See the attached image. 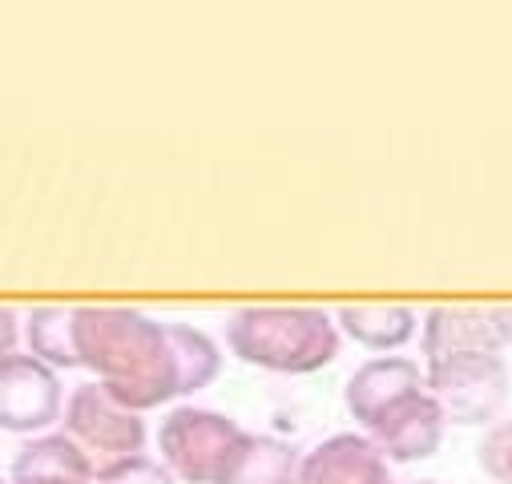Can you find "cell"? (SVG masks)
<instances>
[{
	"mask_svg": "<svg viewBox=\"0 0 512 484\" xmlns=\"http://www.w3.org/2000/svg\"><path fill=\"white\" fill-rule=\"evenodd\" d=\"M81 368L130 412H154L182 396L170 323L138 307H73Z\"/></svg>",
	"mask_w": 512,
	"mask_h": 484,
	"instance_id": "obj_1",
	"label": "cell"
},
{
	"mask_svg": "<svg viewBox=\"0 0 512 484\" xmlns=\"http://www.w3.org/2000/svg\"><path fill=\"white\" fill-rule=\"evenodd\" d=\"M226 347L275 376H311L339 355V323L323 307H238L226 315Z\"/></svg>",
	"mask_w": 512,
	"mask_h": 484,
	"instance_id": "obj_2",
	"label": "cell"
},
{
	"mask_svg": "<svg viewBox=\"0 0 512 484\" xmlns=\"http://www.w3.org/2000/svg\"><path fill=\"white\" fill-rule=\"evenodd\" d=\"M246 440L250 432L238 420L214 408H194V404L174 408L158 428L162 464L182 484H222L234 460L242 456Z\"/></svg>",
	"mask_w": 512,
	"mask_h": 484,
	"instance_id": "obj_3",
	"label": "cell"
},
{
	"mask_svg": "<svg viewBox=\"0 0 512 484\" xmlns=\"http://www.w3.org/2000/svg\"><path fill=\"white\" fill-rule=\"evenodd\" d=\"M428 392L444 408L448 424L456 428H492L504 420L508 396H512V372L504 355H476L428 368Z\"/></svg>",
	"mask_w": 512,
	"mask_h": 484,
	"instance_id": "obj_4",
	"label": "cell"
},
{
	"mask_svg": "<svg viewBox=\"0 0 512 484\" xmlns=\"http://www.w3.org/2000/svg\"><path fill=\"white\" fill-rule=\"evenodd\" d=\"M61 424H65V436L77 440L85 452H97L101 464L121 460V456H138L146 448L142 412H130L125 404H117L105 392V384H81L65 400Z\"/></svg>",
	"mask_w": 512,
	"mask_h": 484,
	"instance_id": "obj_5",
	"label": "cell"
},
{
	"mask_svg": "<svg viewBox=\"0 0 512 484\" xmlns=\"http://www.w3.org/2000/svg\"><path fill=\"white\" fill-rule=\"evenodd\" d=\"M65 416L61 380L49 363L29 351H13L0 359V428L5 432H45Z\"/></svg>",
	"mask_w": 512,
	"mask_h": 484,
	"instance_id": "obj_6",
	"label": "cell"
},
{
	"mask_svg": "<svg viewBox=\"0 0 512 484\" xmlns=\"http://www.w3.org/2000/svg\"><path fill=\"white\" fill-rule=\"evenodd\" d=\"M424 388H428V376H424V368L416 359H408V355H375V359L363 363V368L351 372V380L343 388V404L355 416V424L363 432H371L392 408H400L404 400L420 396Z\"/></svg>",
	"mask_w": 512,
	"mask_h": 484,
	"instance_id": "obj_7",
	"label": "cell"
},
{
	"mask_svg": "<svg viewBox=\"0 0 512 484\" xmlns=\"http://www.w3.org/2000/svg\"><path fill=\"white\" fill-rule=\"evenodd\" d=\"M420 351L428 368L456 359H476V355H504V339L488 315V307H432L420 319Z\"/></svg>",
	"mask_w": 512,
	"mask_h": 484,
	"instance_id": "obj_8",
	"label": "cell"
},
{
	"mask_svg": "<svg viewBox=\"0 0 512 484\" xmlns=\"http://www.w3.org/2000/svg\"><path fill=\"white\" fill-rule=\"evenodd\" d=\"M299 484H396V480H392V460L375 448L367 432H335L303 456Z\"/></svg>",
	"mask_w": 512,
	"mask_h": 484,
	"instance_id": "obj_9",
	"label": "cell"
},
{
	"mask_svg": "<svg viewBox=\"0 0 512 484\" xmlns=\"http://www.w3.org/2000/svg\"><path fill=\"white\" fill-rule=\"evenodd\" d=\"M444 432H448V416L436 404V396L424 388L420 396H412L400 408H392L367 436L375 440V448L392 464H420V460L440 452Z\"/></svg>",
	"mask_w": 512,
	"mask_h": 484,
	"instance_id": "obj_10",
	"label": "cell"
},
{
	"mask_svg": "<svg viewBox=\"0 0 512 484\" xmlns=\"http://www.w3.org/2000/svg\"><path fill=\"white\" fill-rule=\"evenodd\" d=\"M93 456L65 432L33 436L13 460V484H93Z\"/></svg>",
	"mask_w": 512,
	"mask_h": 484,
	"instance_id": "obj_11",
	"label": "cell"
},
{
	"mask_svg": "<svg viewBox=\"0 0 512 484\" xmlns=\"http://www.w3.org/2000/svg\"><path fill=\"white\" fill-rule=\"evenodd\" d=\"M335 323L351 343L367 351H400L416 335L420 315L404 303H343Z\"/></svg>",
	"mask_w": 512,
	"mask_h": 484,
	"instance_id": "obj_12",
	"label": "cell"
},
{
	"mask_svg": "<svg viewBox=\"0 0 512 484\" xmlns=\"http://www.w3.org/2000/svg\"><path fill=\"white\" fill-rule=\"evenodd\" d=\"M299 448L279 436H254L246 440L242 456L234 460L222 484H299Z\"/></svg>",
	"mask_w": 512,
	"mask_h": 484,
	"instance_id": "obj_13",
	"label": "cell"
},
{
	"mask_svg": "<svg viewBox=\"0 0 512 484\" xmlns=\"http://www.w3.org/2000/svg\"><path fill=\"white\" fill-rule=\"evenodd\" d=\"M25 335H29V355H37L41 363H49L53 372L81 368L77 335H73V307H57V303L33 307L29 311V323H25Z\"/></svg>",
	"mask_w": 512,
	"mask_h": 484,
	"instance_id": "obj_14",
	"label": "cell"
},
{
	"mask_svg": "<svg viewBox=\"0 0 512 484\" xmlns=\"http://www.w3.org/2000/svg\"><path fill=\"white\" fill-rule=\"evenodd\" d=\"M170 339H174V351H178V368H182V396H194L202 388H210L222 372V351L218 343L190 327V323H170Z\"/></svg>",
	"mask_w": 512,
	"mask_h": 484,
	"instance_id": "obj_15",
	"label": "cell"
},
{
	"mask_svg": "<svg viewBox=\"0 0 512 484\" xmlns=\"http://www.w3.org/2000/svg\"><path fill=\"white\" fill-rule=\"evenodd\" d=\"M93 484H178V476L162 460L138 452V456H121V460L97 464V480Z\"/></svg>",
	"mask_w": 512,
	"mask_h": 484,
	"instance_id": "obj_16",
	"label": "cell"
},
{
	"mask_svg": "<svg viewBox=\"0 0 512 484\" xmlns=\"http://www.w3.org/2000/svg\"><path fill=\"white\" fill-rule=\"evenodd\" d=\"M476 460H480L488 480L512 484V416H504L492 428H484V436L476 444Z\"/></svg>",
	"mask_w": 512,
	"mask_h": 484,
	"instance_id": "obj_17",
	"label": "cell"
},
{
	"mask_svg": "<svg viewBox=\"0 0 512 484\" xmlns=\"http://www.w3.org/2000/svg\"><path fill=\"white\" fill-rule=\"evenodd\" d=\"M21 339V315L13 307H0V359H9Z\"/></svg>",
	"mask_w": 512,
	"mask_h": 484,
	"instance_id": "obj_18",
	"label": "cell"
},
{
	"mask_svg": "<svg viewBox=\"0 0 512 484\" xmlns=\"http://www.w3.org/2000/svg\"><path fill=\"white\" fill-rule=\"evenodd\" d=\"M488 315H492L504 347H512V303H496V307H488Z\"/></svg>",
	"mask_w": 512,
	"mask_h": 484,
	"instance_id": "obj_19",
	"label": "cell"
},
{
	"mask_svg": "<svg viewBox=\"0 0 512 484\" xmlns=\"http://www.w3.org/2000/svg\"><path fill=\"white\" fill-rule=\"evenodd\" d=\"M412 484H436V480H412Z\"/></svg>",
	"mask_w": 512,
	"mask_h": 484,
	"instance_id": "obj_20",
	"label": "cell"
},
{
	"mask_svg": "<svg viewBox=\"0 0 512 484\" xmlns=\"http://www.w3.org/2000/svg\"><path fill=\"white\" fill-rule=\"evenodd\" d=\"M0 484H5V476H0Z\"/></svg>",
	"mask_w": 512,
	"mask_h": 484,
	"instance_id": "obj_21",
	"label": "cell"
}]
</instances>
